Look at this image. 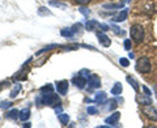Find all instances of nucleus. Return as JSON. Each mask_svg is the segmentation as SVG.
Masks as SVG:
<instances>
[{"instance_id": "aec40b11", "label": "nucleus", "mask_w": 157, "mask_h": 128, "mask_svg": "<svg viewBox=\"0 0 157 128\" xmlns=\"http://www.w3.org/2000/svg\"><path fill=\"white\" fill-rule=\"evenodd\" d=\"M62 37H66V38H72L73 36H75V33L72 32V29L71 28H66V29H62Z\"/></svg>"}, {"instance_id": "cd10ccee", "label": "nucleus", "mask_w": 157, "mask_h": 128, "mask_svg": "<svg viewBox=\"0 0 157 128\" xmlns=\"http://www.w3.org/2000/svg\"><path fill=\"white\" fill-rule=\"evenodd\" d=\"M86 111H88V114H90V115H96L98 110H97V107H94V106H88Z\"/></svg>"}, {"instance_id": "1a4fd4ad", "label": "nucleus", "mask_w": 157, "mask_h": 128, "mask_svg": "<svg viewBox=\"0 0 157 128\" xmlns=\"http://www.w3.org/2000/svg\"><path fill=\"white\" fill-rule=\"evenodd\" d=\"M119 118H121V112L115 111L114 114H111L109 118H106L105 122L107 123V124H110V126H115L118 123V120H119Z\"/></svg>"}, {"instance_id": "2eb2a0df", "label": "nucleus", "mask_w": 157, "mask_h": 128, "mask_svg": "<svg viewBox=\"0 0 157 128\" xmlns=\"http://www.w3.org/2000/svg\"><path fill=\"white\" fill-rule=\"evenodd\" d=\"M20 115V111L17 109H13V110H9L7 114H6V118L7 119H12V120H16Z\"/></svg>"}, {"instance_id": "c756f323", "label": "nucleus", "mask_w": 157, "mask_h": 128, "mask_svg": "<svg viewBox=\"0 0 157 128\" xmlns=\"http://www.w3.org/2000/svg\"><path fill=\"white\" fill-rule=\"evenodd\" d=\"M119 63H121V66H123V67H128L130 66L128 59H126V58H121L119 59Z\"/></svg>"}, {"instance_id": "ddd939ff", "label": "nucleus", "mask_w": 157, "mask_h": 128, "mask_svg": "<svg viewBox=\"0 0 157 128\" xmlns=\"http://www.w3.org/2000/svg\"><path fill=\"white\" fill-rule=\"evenodd\" d=\"M136 101L139 102L140 105H149V103H152V101H151V96H148V94H145V96L137 94Z\"/></svg>"}, {"instance_id": "6e6552de", "label": "nucleus", "mask_w": 157, "mask_h": 128, "mask_svg": "<svg viewBox=\"0 0 157 128\" xmlns=\"http://www.w3.org/2000/svg\"><path fill=\"white\" fill-rule=\"evenodd\" d=\"M55 86H56V90H58V93H60L62 96L67 94V92H68V81H67V80L58 81V82L55 84Z\"/></svg>"}, {"instance_id": "5701e85b", "label": "nucleus", "mask_w": 157, "mask_h": 128, "mask_svg": "<svg viewBox=\"0 0 157 128\" xmlns=\"http://www.w3.org/2000/svg\"><path fill=\"white\" fill-rule=\"evenodd\" d=\"M38 14H39V16H50L51 12L47 11V8H45V7H41L38 9Z\"/></svg>"}, {"instance_id": "4468645a", "label": "nucleus", "mask_w": 157, "mask_h": 128, "mask_svg": "<svg viewBox=\"0 0 157 128\" xmlns=\"http://www.w3.org/2000/svg\"><path fill=\"white\" fill-rule=\"evenodd\" d=\"M29 118H30V110L29 109H24L20 111V115H18V119L21 122H26Z\"/></svg>"}, {"instance_id": "412c9836", "label": "nucleus", "mask_w": 157, "mask_h": 128, "mask_svg": "<svg viewBox=\"0 0 157 128\" xmlns=\"http://www.w3.org/2000/svg\"><path fill=\"white\" fill-rule=\"evenodd\" d=\"M25 78H26V72H24V71H20L17 75L13 76V80H16V81H18V80H25Z\"/></svg>"}, {"instance_id": "7ed1b4c3", "label": "nucleus", "mask_w": 157, "mask_h": 128, "mask_svg": "<svg viewBox=\"0 0 157 128\" xmlns=\"http://www.w3.org/2000/svg\"><path fill=\"white\" fill-rule=\"evenodd\" d=\"M152 70V64L151 60L147 56H141L137 59L136 62V71L140 73H149Z\"/></svg>"}, {"instance_id": "b1692460", "label": "nucleus", "mask_w": 157, "mask_h": 128, "mask_svg": "<svg viewBox=\"0 0 157 128\" xmlns=\"http://www.w3.org/2000/svg\"><path fill=\"white\" fill-rule=\"evenodd\" d=\"M13 103L12 102H9V101H3V102H0V109H9V107H12Z\"/></svg>"}, {"instance_id": "72a5a7b5", "label": "nucleus", "mask_w": 157, "mask_h": 128, "mask_svg": "<svg viewBox=\"0 0 157 128\" xmlns=\"http://www.w3.org/2000/svg\"><path fill=\"white\" fill-rule=\"evenodd\" d=\"M110 26L114 29V32H115L117 34H121V36H123V34H124V32H121V29L118 28V26H115V25H110Z\"/></svg>"}, {"instance_id": "2f4dec72", "label": "nucleus", "mask_w": 157, "mask_h": 128, "mask_svg": "<svg viewBox=\"0 0 157 128\" xmlns=\"http://www.w3.org/2000/svg\"><path fill=\"white\" fill-rule=\"evenodd\" d=\"M75 3L78 6H86V4L90 3V0H75Z\"/></svg>"}, {"instance_id": "a211bd4d", "label": "nucleus", "mask_w": 157, "mask_h": 128, "mask_svg": "<svg viewBox=\"0 0 157 128\" xmlns=\"http://www.w3.org/2000/svg\"><path fill=\"white\" fill-rule=\"evenodd\" d=\"M122 84L121 82H115V85L113 86V89H111V94H114V96H119L121 93H122Z\"/></svg>"}, {"instance_id": "473e14b6", "label": "nucleus", "mask_w": 157, "mask_h": 128, "mask_svg": "<svg viewBox=\"0 0 157 128\" xmlns=\"http://www.w3.org/2000/svg\"><path fill=\"white\" fill-rule=\"evenodd\" d=\"M131 47H132L131 41H130V39H126V41H124V48H126V50H131Z\"/></svg>"}, {"instance_id": "c85d7f7f", "label": "nucleus", "mask_w": 157, "mask_h": 128, "mask_svg": "<svg viewBox=\"0 0 157 128\" xmlns=\"http://www.w3.org/2000/svg\"><path fill=\"white\" fill-rule=\"evenodd\" d=\"M107 103H109V105H107V110H114L115 107H117V101L115 100H111V101H109Z\"/></svg>"}, {"instance_id": "f3484780", "label": "nucleus", "mask_w": 157, "mask_h": 128, "mask_svg": "<svg viewBox=\"0 0 157 128\" xmlns=\"http://www.w3.org/2000/svg\"><path fill=\"white\" fill-rule=\"evenodd\" d=\"M126 80H127V82H128L130 85H131V86H132V88H134V89H135V92H139V84H137V81L135 80L134 77H131V76H127V77H126Z\"/></svg>"}, {"instance_id": "f704fd0d", "label": "nucleus", "mask_w": 157, "mask_h": 128, "mask_svg": "<svg viewBox=\"0 0 157 128\" xmlns=\"http://www.w3.org/2000/svg\"><path fill=\"white\" fill-rule=\"evenodd\" d=\"M78 11H80L82 14H84V16H88V14H89V11H88L86 8H80V9H78Z\"/></svg>"}, {"instance_id": "a878e982", "label": "nucleus", "mask_w": 157, "mask_h": 128, "mask_svg": "<svg viewBox=\"0 0 157 128\" xmlns=\"http://www.w3.org/2000/svg\"><path fill=\"white\" fill-rule=\"evenodd\" d=\"M41 93H48V92H52V85L51 84H47V85L45 86H42L41 88V90H39Z\"/></svg>"}, {"instance_id": "9b49d317", "label": "nucleus", "mask_w": 157, "mask_h": 128, "mask_svg": "<svg viewBox=\"0 0 157 128\" xmlns=\"http://www.w3.org/2000/svg\"><path fill=\"white\" fill-rule=\"evenodd\" d=\"M107 100V96H106V93L105 92H98L96 97H94V100H93V102H96V103H100V105H104V103L106 102Z\"/></svg>"}, {"instance_id": "9d476101", "label": "nucleus", "mask_w": 157, "mask_h": 128, "mask_svg": "<svg viewBox=\"0 0 157 128\" xmlns=\"http://www.w3.org/2000/svg\"><path fill=\"white\" fill-rule=\"evenodd\" d=\"M97 38L100 39L101 45L104 47H109L110 46V39H109V37H107L105 33H100V32H98L97 33Z\"/></svg>"}, {"instance_id": "7c9ffc66", "label": "nucleus", "mask_w": 157, "mask_h": 128, "mask_svg": "<svg viewBox=\"0 0 157 128\" xmlns=\"http://www.w3.org/2000/svg\"><path fill=\"white\" fill-rule=\"evenodd\" d=\"M51 6L54 7H60V8H66V4H63V3H59V2H54V0H51L50 2Z\"/></svg>"}, {"instance_id": "f03ea898", "label": "nucleus", "mask_w": 157, "mask_h": 128, "mask_svg": "<svg viewBox=\"0 0 157 128\" xmlns=\"http://www.w3.org/2000/svg\"><path fill=\"white\" fill-rule=\"evenodd\" d=\"M130 36L131 39L135 41L136 43H140L144 41V36H145V32H144V28L139 25V24H135V25L131 26V30H130Z\"/></svg>"}, {"instance_id": "0eeeda50", "label": "nucleus", "mask_w": 157, "mask_h": 128, "mask_svg": "<svg viewBox=\"0 0 157 128\" xmlns=\"http://www.w3.org/2000/svg\"><path fill=\"white\" fill-rule=\"evenodd\" d=\"M88 85H89V89H97L101 86V78L97 75H90L88 77Z\"/></svg>"}, {"instance_id": "f8f14e48", "label": "nucleus", "mask_w": 157, "mask_h": 128, "mask_svg": "<svg viewBox=\"0 0 157 128\" xmlns=\"http://www.w3.org/2000/svg\"><path fill=\"white\" fill-rule=\"evenodd\" d=\"M127 16H128V11H127V9H122V12L118 13L117 16L113 18V21L114 22H122V21H124V20L127 18Z\"/></svg>"}, {"instance_id": "20e7f679", "label": "nucleus", "mask_w": 157, "mask_h": 128, "mask_svg": "<svg viewBox=\"0 0 157 128\" xmlns=\"http://www.w3.org/2000/svg\"><path fill=\"white\" fill-rule=\"evenodd\" d=\"M141 112H143L149 120H152V122L157 120V110L151 105V103L149 105H143V107H141Z\"/></svg>"}, {"instance_id": "bb28decb", "label": "nucleus", "mask_w": 157, "mask_h": 128, "mask_svg": "<svg viewBox=\"0 0 157 128\" xmlns=\"http://www.w3.org/2000/svg\"><path fill=\"white\" fill-rule=\"evenodd\" d=\"M81 28H82V25H81V24H78V22H77V24H73V25L71 26L72 32L75 33V34H76V33H78V32H80V30H81Z\"/></svg>"}, {"instance_id": "e433bc0d", "label": "nucleus", "mask_w": 157, "mask_h": 128, "mask_svg": "<svg viewBox=\"0 0 157 128\" xmlns=\"http://www.w3.org/2000/svg\"><path fill=\"white\" fill-rule=\"evenodd\" d=\"M143 89H144V92H145V94H148V96H151L152 94V93H151V90L148 89V88H147V86H143Z\"/></svg>"}, {"instance_id": "c9c22d12", "label": "nucleus", "mask_w": 157, "mask_h": 128, "mask_svg": "<svg viewBox=\"0 0 157 128\" xmlns=\"http://www.w3.org/2000/svg\"><path fill=\"white\" fill-rule=\"evenodd\" d=\"M55 112H56V114H60V112H62V107L60 106H55Z\"/></svg>"}, {"instance_id": "dca6fc26", "label": "nucleus", "mask_w": 157, "mask_h": 128, "mask_svg": "<svg viewBox=\"0 0 157 128\" xmlns=\"http://www.w3.org/2000/svg\"><path fill=\"white\" fill-rule=\"evenodd\" d=\"M124 7V3H117V4H105L102 6V8L105 9H122Z\"/></svg>"}, {"instance_id": "f257e3e1", "label": "nucleus", "mask_w": 157, "mask_h": 128, "mask_svg": "<svg viewBox=\"0 0 157 128\" xmlns=\"http://www.w3.org/2000/svg\"><path fill=\"white\" fill-rule=\"evenodd\" d=\"M38 105H46V106H52L55 107L56 105L60 103V98L58 94H55L54 92H48V93H41L39 97L36 100Z\"/></svg>"}, {"instance_id": "6ab92c4d", "label": "nucleus", "mask_w": 157, "mask_h": 128, "mask_svg": "<svg viewBox=\"0 0 157 128\" xmlns=\"http://www.w3.org/2000/svg\"><path fill=\"white\" fill-rule=\"evenodd\" d=\"M58 119L63 126H67L68 122H70V116H68V114H63V112H60V114L58 115Z\"/></svg>"}, {"instance_id": "39448f33", "label": "nucleus", "mask_w": 157, "mask_h": 128, "mask_svg": "<svg viewBox=\"0 0 157 128\" xmlns=\"http://www.w3.org/2000/svg\"><path fill=\"white\" fill-rule=\"evenodd\" d=\"M85 29L86 30H94V29H102L104 32H106L107 29H109V26L107 25H102V24H100L98 21H96V20H89L86 24H85Z\"/></svg>"}, {"instance_id": "4be33fe9", "label": "nucleus", "mask_w": 157, "mask_h": 128, "mask_svg": "<svg viewBox=\"0 0 157 128\" xmlns=\"http://www.w3.org/2000/svg\"><path fill=\"white\" fill-rule=\"evenodd\" d=\"M20 90H21V85L20 84H17L16 86L12 89V92H11V98H14V97H17L18 96V93H20Z\"/></svg>"}, {"instance_id": "423d86ee", "label": "nucleus", "mask_w": 157, "mask_h": 128, "mask_svg": "<svg viewBox=\"0 0 157 128\" xmlns=\"http://www.w3.org/2000/svg\"><path fill=\"white\" fill-rule=\"evenodd\" d=\"M72 82L75 84V86H77L78 89H84L85 85L88 84V77H85V76H82V75L78 73L77 76H75L72 78Z\"/></svg>"}, {"instance_id": "393cba45", "label": "nucleus", "mask_w": 157, "mask_h": 128, "mask_svg": "<svg viewBox=\"0 0 157 128\" xmlns=\"http://www.w3.org/2000/svg\"><path fill=\"white\" fill-rule=\"evenodd\" d=\"M56 47H62V46H59V45H50V46H47V47H45V48H42V50H41V51H38L37 54L47 52V51H50V50H52V48H56Z\"/></svg>"}]
</instances>
